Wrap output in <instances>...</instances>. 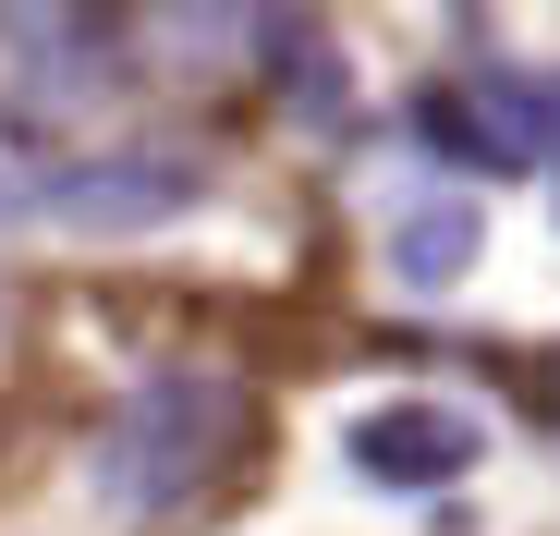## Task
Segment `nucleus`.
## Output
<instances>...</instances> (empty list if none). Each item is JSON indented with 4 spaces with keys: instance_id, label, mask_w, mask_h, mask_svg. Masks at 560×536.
Listing matches in <instances>:
<instances>
[{
    "instance_id": "39448f33",
    "label": "nucleus",
    "mask_w": 560,
    "mask_h": 536,
    "mask_svg": "<svg viewBox=\"0 0 560 536\" xmlns=\"http://www.w3.org/2000/svg\"><path fill=\"white\" fill-rule=\"evenodd\" d=\"M353 476L365 488H451L463 464H476V415H451V403H378V415H353Z\"/></svg>"
},
{
    "instance_id": "f257e3e1",
    "label": "nucleus",
    "mask_w": 560,
    "mask_h": 536,
    "mask_svg": "<svg viewBox=\"0 0 560 536\" xmlns=\"http://www.w3.org/2000/svg\"><path fill=\"white\" fill-rule=\"evenodd\" d=\"M232 452H244V391L220 366H159L98 427V500L110 512H183Z\"/></svg>"
},
{
    "instance_id": "20e7f679",
    "label": "nucleus",
    "mask_w": 560,
    "mask_h": 536,
    "mask_svg": "<svg viewBox=\"0 0 560 536\" xmlns=\"http://www.w3.org/2000/svg\"><path fill=\"white\" fill-rule=\"evenodd\" d=\"M122 37H135V73H171V85H208V73H244L268 61V0H122Z\"/></svg>"
},
{
    "instance_id": "0eeeda50",
    "label": "nucleus",
    "mask_w": 560,
    "mask_h": 536,
    "mask_svg": "<svg viewBox=\"0 0 560 536\" xmlns=\"http://www.w3.org/2000/svg\"><path fill=\"white\" fill-rule=\"evenodd\" d=\"M13 208H25V196H13V184H0V220H13Z\"/></svg>"
},
{
    "instance_id": "f03ea898",
    "label": "nucleus",
    "mask_w": 560,
    "mask_h": 536,
    "mask_svg": "<svg viewBox=\"0 0 560 536\" xmlns=\"http://www.w3.org/2000/svg\"><path fill=\"white\" fill-rule=\"evenodd\" d=\"M98 13L110 0H0V110H25V123L98 110L135 73V37L98 25Z\"/></svg>"
},
{
    "instance_id": "7ed1b4c3",
    "label": "nucleus",
    "mask_w": 560,
    "mask_h": 536,
    "mask_svg": "<svg viewBox=\"0 0 560 536\" xmlns=\"http://www.w3.org/2000/svg\"><path fill=\"white\" fill-rule=\"evenodd\" d=\"M196 196H208V159H159V147H135V159H61L37 184V208L73 220V232H159Z\"/></svg>"
},
{
    "instance_id": "6e6552de",
    "label": "nucleus",
    "mask_w": 560,
    "mask_h": 536,
    "mask_svg": "<svg viewBox=\"0 0 560 536\" xmlns=\"http://www.w3.org/2000/svg\"><path fill=\"white\" fill-rule=\"evenodd\" d=\"M548 159H560V147H548Z\"/></svg>"
},
{
    "instance_id": "423d86ee",
    "label": "nucleus",
    "mask_w": 560,
    "mask_h": 536,
    "mask_svg": "<svg viewBox=\"0 0 560 536\" xmlns=\"http://www.w3.org/2000/svg\"><path fill=\"white\" fill-rule=\"evenodd\" d=\"M476 244H488V220L463 208V196H427V208H402V232H390V268L415 293H451L463 268H476Z\"/></svg>"
}]
</instances>
